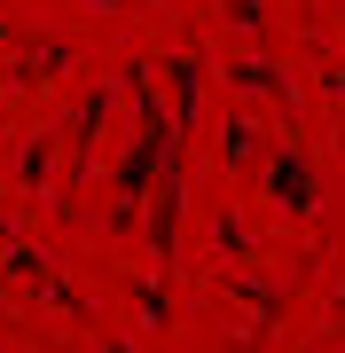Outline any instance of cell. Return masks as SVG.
<instances>
[{
  "mask_svg": "<svg viewBox=\"0 0 345 353\" xmlns=\"http://www.w3.org/2000/svg\"><path fill=\"white\" fill-rule=\"evenodd\" d=\"M275 204H282V212H306V204H314V173H306V157H298V150L275 157Z\"/></svg>",
  "mask_w": 345,
  "mask_h": 353,
  "instance_id": "cell-1",
  "label": "cell"
},
{
  "mask_svg": "<svg viewBox=\"0 0 345 353\" xmlns=\"http://www.w3.org/2000/svg\"><path fill=\"white\" fill-rule=\"evenodd\" d=\"M173 110H180V134L196 126V55H173Z\"/></svg>",
  "mask_w": 345,
  "mask_h": 353,
  "instance_id": "cell-2",
  "label": "cell"
},
{
  "mask_svg": "<svg viewBox=\"0 0 345 353\" xmlns=\"http://www.w3.org/2000/svg\"><path fill=\"white\" fill-rule=\"evenodd\" d=\"M220 141H228V165H251V157H259V126H251L243 110L228 118V134H220Z\"/></svg>",
  "mask_w": 345,
  "mask_h": 353,
  "instance_id": "cell-3",
  "label": "cell"
},
{
  "mask_svg": "<svg viewBox=\"0 0 345 353\" xmlns=\"http://www.w3.org/2000/svg\"><path fill=\"white\" fill-rule=\"evenodd\" d=\"M103 8H110V0H103Z\"/></svg>",
  "mask_w": 345,
  "mask_h": 353,
  "instance_id": "cell-4",
  "label": "cell"
}]
</instances>
